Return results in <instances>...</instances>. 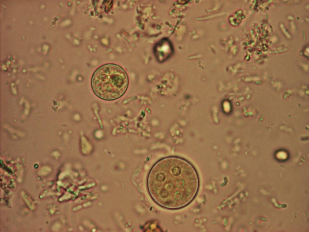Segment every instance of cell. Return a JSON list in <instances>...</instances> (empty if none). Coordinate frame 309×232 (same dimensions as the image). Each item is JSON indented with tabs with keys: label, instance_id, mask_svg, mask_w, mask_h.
I'll return each mask as SVG.
<instances>
[{
	"label": "cell",
	"instance_id": "cell-1",
	"mask_svg": "<svg viewBox=\"0 0 309 232\" xmlns=\"http://www.w3.org/2000/svg\"><path fill=\"white\" fill-rule=\"evenodd\" d=\"M129 80L125 70L113 64L101 66L94 72L91 85L95 94L107 101L117 99L122 96L127 89Z\"/></svg>",
	"mask_w": 309,
	"mask_h": 232
},
{
	"label": "cell",
	"instance_id": "cell-2",
	"mask_svg": "<svg viewBox=\"0 0 309 232\" xmlns=\"http://www.w3.org/2000/svg\"><path fill=\"white\" fill-rule=\"evenodd\" d=\"M154 52L156 58L160 62H163L169 58L173 52L171 42L166 39H163L155 45Z\"/></svg>",
	"mask_w": 309,
	"mask_h": 232
}]
</instances>
